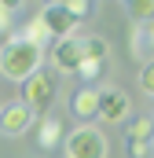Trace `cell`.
I'll return each mask as SVG.
<instances>
[{
  "label": "cell",
  "mask_w": 154,
  "mask_h": 158,
  "mask_svg": "<svg viewBox=\"0 0 154 158\" xmlns=\"http://www.w3.org/2000/svg\"><path fill=\"white\" fill-rule=\"evenodd\" d=\"M55 96H59V85H55V77L40 66L37 74H30V77L22 81V99H18V103H26L33 114H44V110L55 103Z\"/></svg>",
  "instance_id": "7a4b0ae2"
},
{
  "label": "cell",
  "mask_w": 154,
  "mask_h": 158,
  "mask_svg": "<svg viewBox=\"0 0 154 158\" xmlns=\"http://www.w3.org/2000/svg\"><path fill=\"white\" fill-rule=\"evenodd\" d=\"M132 52H136L140 59H147V63L154 59V19L143 22V26L132 33Z\"/></svg>",
  "instance_id": "8fae6325"
},
{
  "label": "cell",
  "mask_w": 154,
  "mask_h": 158,
  "mask_svg": "<svg viewBox=\"0 0 154 158\" xmlns=\"http://www.w3.org/2000/svg\"><path fill=\"white\" fill-rule=\"evenodd\" d=\"M74 114H77V118H99V88H95V85L77 88V96H74Z\"/></svg>",
  "instance_id": "30bf717a"
},
{
  "label": "cell",
  "mask_w": 154,
  "mask_h": 158,
  "mask_svg": "<svg viewBox=\"0 0 154 158\" xmlns=\"http://www.w3.org/2000/svg\"><path fill=\"white\" fill-rule=\"evenodd\" d=\"M151 118H154V114H151Z\"/></svg>",
  "instance_id": "d6986e66"
},
{
  "label": "cell",
  "mask_w": 154,
  "mask_h": 158,
  "mask_svg": "<svg viewBox=\"0 0 154 158\" xmlns=\"http://www.w3.org/2000/svg\"><path fill=\"white\" fill-rule=\"evenodd\" d=\"M63 4H66V0H48V7H63Z\"/></svg>",
  "instance_id": "ac0fdd59"
},
{
  "label": "cell",
  "mask_w": 154,
  "mask_h": 158,
  "mask_svg": "<svg viewBox=\"0 0 154 158\" xmlns=\"http://www.w3.org/2000/svg\"><path fill=\"white\" fill-rule=\"evenodd\" d=\"M40 63H44V48L30 44L26 37H11L0 48V74L7 81H26L40 70Z\"/></svg>",
  "instance_id": "6da1fadb"
},
{
  "label": "cell",
  "mask_w": 154,
  "mask_h": 158,
  "mask_svg": "<svg viewBox=\"0 0 154 158\" xmlns=\"http://www.w3.org/2000/svg\"><path fill=\"white\" fill-rule=\"evenodd\" d=\"M125 143L132 158H151V147H154V118H132L128 129H125Z\"/></svg>",
  "instance_id": "8992f818"
},
{
  "label": "cell",
  "mask_w": 154,
  "mask_h": 158,
  "mask_svg": "<svg viewBox=\"0 0 154 158\" xmlns=\"http://www.w3.org/2000/svg\"><path fill=\"white\" fill-rule=\"evenodd\" d=\"M33 121H37V114L26 103H7V107H0V136H7V140L22 136L33 129Z\"/></svg>",
  "instance_id": "5b68a950"
},
{
  "label": "cell",
  "mask_w": 154,
  "mask_h": 158,
  "mask_svg": "<svg viewBox=\"0 0 154 158\" xmlns=\"http://www.w3.org/2000/svg\"><path fill=\"white\" fill-rule=\"evenodd\" d=\"M63 7H66V11H70V15H74L77 22H81V19H88V15H92V0H66V4H63Z\"/></svg>",
  "instance_id": "5bb4252c"
},
{
  "label": "cell",
  "mask_w": 154,
  "mask_h": 158,
  "mask_svg": "<svg viewBox=\"0 0 154 158\" xmlns=\"http://www.w3.org/2000/svg\"><path fill=\"white\" fill-rule=\"evenodd\" d=\"M0 4H4L7 11H18V7H22V0H0Z\"/></svg>",
  "instance_id": "e0dca14e"
},
{
  "label": "cell",
  "mask_w": 154,
  "mask_h": 158,
  "mask_svg": "<svg viewBox=\"0 0 154 158\" xmlns=\"http://www.w3.org/2000/svg\"><path fill=\"white\" fill-rule=\"evenodd\" d=\"M63 151L66 158H107V136L95 125H77L63 140Z\"/></svg>",
  "instance_id": "3957f363"
},
{
  "label": "cell",
  "mask_w": 154,
  "mask_h": 158,
  "mask_svg": "<svg viewBox=\"0 0 154 158\" xmlns=\"http://www.w3.org/2000/svg\"><path fill=\"white\" fill-rule=\"evenodd\" d=\"M63 140H66V125L59 118H40L37 125V147L40 151H55V147H63Z\"/></svg>",
  "instance_id": "9c48e42d"
},
{
  "label": "cell",
  "mask_w": 154,
  "mask_h": 158,
  "mask_svg": "<svg viewBox=\"0 0 154 158\" xmlns=\"http://www.w3.org/2000/svg\"><path fill=\"white\" fill-rule=\"evenodd\" d=\"M11 15H15V11H7V7L0 4V33H7V30H11Z\"/></svg>",
  "instance_id": "2e32d148"
},
{
  "label": "cell",
  "mask_w": 154,
  "mask_h": 158,
  "mask_svg": "<svg viewBox=\"0 0 154 158\" xmlns=\"http://www.w3.org/2000/svg\"><path fill=\"white\" fill-rule=\"evenodd\" d=\"M125 7H128V15L136 22H151L154 19V0H125Z\"/></svg>",
  "instance_id": "4fadbf2b"
},
{
  "label": "cell",
  "mask_w": 154,
  "mask_h": 158,
  "mask_svg": "<svg viewBox=\"0 0 154 158\" xmlns=\"http://www.w3.org/2000/svg\"><path fill=\"white\" fill-rule=\"evenodd\" d=\"M51 63L59 74H77L81 63H84V44L81 37H59L55 48H51Z\"/></svg>",
  "instance_id": "277c9868"
},
{
  "label": "cell",
  "mask_w": 154,
  "mask_h": 158,
  "mask_svg": "<svg viewBox=\"0 0 154 158\" xmlns=\"http://www.w3.org/2000/svg\"><path fill=\"white\" fill-rule=\"evenodd\" d=\"M140 88L154 99V59H151V63H143V70H140Z\"/></svg>",
  "instance_id": "9a60e30c"
},
{
  "label": "cell",
  "mask_w": 154,
  "mask_h": 158,
  "mask_svg": "<svg viewBox=\"0 0 154 158\" xmlns=\"http://www.w3.org/2000/svg\"><path fill=\"white\" fill-rule=\"evenodd\" d=\"M128 110H132V103L121 88H103L99 92V118L103 121H125Z\"/></svg>",
  "instance_id": "52a82bcc"
},
{
  "label": "cell",
  "mask_w": 154,
  "mask_h": 158,
  "mask_svg": "<svg viewBox=\"0 0 154 158\" xmlns=\"http://www.w3.org/2000/svg\"><path fill=\"white\" fill-rule=\"evenodd\" d=\"M37 19L44 22V30H48L55 40L59 37H74V30H77V19L66 11V7H48V4H44V11H40Z\"/></svg>",
  "instance_id": "ba28073f"
},
{
  "label": "cell",
  "mask_w": 154,
  "mask_h": 158,
  "mask_svg": "<svg viewBox=\"0 0 154 158\" xmlns=\"http://www.w3.org/2000/svg\"><path fill=\"white\" fill-rule=\"evenodd\" d=\"M81 44H84V59H88V63H99V66L107 63L110 44H107L103 37H81Z\"/></svg>",
  "instance_id": "7c38bea8"
}]
</instances>
